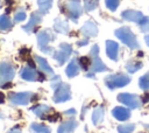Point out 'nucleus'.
<instances>
[{"label":"nucleus","instance_id":"1","mask_svg":"<svg viewBox=\"0 0 149 133\" xmlns=\"http://www.w3.org/2000/svg\"><path fill=\"white\" fill-rule=\"evenodd\" d=\"M115 36L121 40L126 46H128L130 49H139V43L135 37V35L132 33V30L128 27H121L115 30Z\"/></svg>","mask_w":149,"mask_h":133},{"label":"nucleus","instance_id":"2","mask_svg":"<svg viewBox=\"0 0 149 133\" xmlns=\"http://www.w3.org/2000/svg\"><path fill=\"white\" fill-rule=\"evenodd\" d=\"M55 40V34L50 30V29H44V30H41L38 34H37V46L40 47V49L45 52V54H49L51 52V47H49V42L54 41Z\"/></svg>","mask_w":149,"mask_h":133},{"label":"nucleus","instance_id":"3","mask_svg":"<svg viewBox=\"0 0 149 133\" xmlns=\"http://www.w3.org/2000/svg\"><path fill=\"white\" fill-rule=\"evenodd\" d=\"M129 82H130V78L123 74H114V75H109L105 78V84L111 90L126 86Z\"/></svg>","mask_w":149,"mask_h":133},{"label":"nucleus","instance_id":"4","mask_svg":"<svg viewBox=\"0 0 149 133\" xmlns=\"http://www.w3.org/2000/svg\"><path fill=\"white\" fill-rule=\"evenodd\" d=\"M72 21L77 22L78 18L83 13V7L79 0H66L65 2V9L63 10Z\"/></svg>","mask_w":149,"mask_h":133},{"label":"nucleus","instance_id":"5","mask_svg":"<svg viewBox=\"0 0 149 133\" xmlns=\"http://www.w3.org/2000/svg\"><path fill=\"white\" fill-rule=\"evenodd\" d=\"M14 75H15V69L10 63L8 62L0 63V86H2L7 82H10Z\"/></svg>","mask_w":149,"mask_h":133},{"label":"nucleus","instance_id":"6","mask_svg":"<svg viewBox=\"0 0 149 133\" xmlns=\"http://www.w3.org/2000/svg\"><path fill=\"white\" fill-rule=\"evenodd\" d=\"M59 50H57L56 52H54L52 57L58 62L59 65H63L65 63V61L69 60L70 55L72 54V47L69 43H61L59 44Z\"/></svg>","mask_w":149,"mask_h":133},{"label":"nucleus","instance_id":"7","mask_svg":"<svg viewBox=\"0 0 149 133\" xmlns=\"http://www.w3.org/2000/svg\"><path fill=\"white\" fill-rule=\"evenodd\" d=\"M70 98H71L70 86H69V84H65V83H62L55 90V94L52 97L55 103H64V102H68Z\"/></svg>","mask_w":149,"mask_h":133},{"label":"nucleus","instance_id":"8","mask_svg":"<svg viewBox=\"0 0 149 133\" xmlns=\"http://www.w3.org/2000/svg\"><path fill=\"white\" fill-rule=\"evenodd\" d=\"M33 93L31 92H16V93H9L8 99L13 105H28V103L31 100Z\"/></svg>","mask_w":149,"mask_h":133},{"label":"nucleus","instance_id":"9","mask_svg":"<svg viewBox=\"0 0 149 133\" xmlns=\"http://www.w3.org/2000/svg\"><path fill=\"white\" fill-rule=\"evenodd\" d=\"M118 100L127 106H129L130 108H139L141 106V100L136 94H132V93H120L118 96Z\"/></svg>","mask_w":149,"mask_h":133},{"label":"nucleus","instance_id":"10","mask_svg":"<svg viewBox=\"0 0 149 133\" xmlns=\"http://www.w3.org/2000/svg\"><path fill=\"white\" fill-rule=\"evenodd\" d=\"M41 21H42V14H41L40 12H34V13H31L28 23L24 24V26L22 27V29H23L24 32H27V33H31V32L35 30L36 26H37Z\"/></svg>","mask_w":149,"mask_h":133},{"label":"nucleus","instance_id":"11","mask_svg":"<svg viewBox=\"0 0 149 133\" xmlns=\"http://www.w3.org/2000/svg\"><path fill=\"white\" fill-rule=\"evenodd\" d=\"M107 69L108 68L102 63V61L99 58V56H95V57H93V61L91 64V72H87L86 77H94L95 72H102V71H106Z\"/></svg>","mask_w":149,"mask_h":133},{"label":"nucleus","instance_id":"12","mask_svg":"<svg viewBox=\"0 0 149 133\" xmlns=\"http://www.w3.org/2000/svg\"><path fill=\"white\" fill-rule=\"evenodd\" d=\"M121 16H122V19L126 20V21L136 22V23H140V22L142 21V19L144 18L141 12H139V10H132V9H128V10L122 12Z\"/></svg>","mask_w":149,"mask_h":133},{"label":"nucleus","instance_id":"13","mask_svg":"<svg viewBox=\"0 0 149 133\" xmlns=\"http://www.w3.org/2000/svg\"><path fill=\"white\" fill-rule=\"evenodd\" d=\"M80 33L86 37H93L98 34V27L93 21H87L80 28Z\"/></svg>","mask_w":149,"mask_h":133},{"label":"nucleus","instance_id":"14","mask_svg":"<svg viewBox=\"0 0 149 133\" xmlns=\"http://www.w3.org/2000/svg\"><path fill=\"white\" fill-rule=\"evenodd\" d=\"M118 52H119V44L114 41L107 40L106 41V54H107V56L111 60L116 61L118 60Z\"/></svg>","mask_w":149,"mask_h":133},{"label":"nucleus","instance_id":"15","mask_svg":"<svg viewBox=\"0 0 149 133\" xmlns=\"http://www.w3.org/2000/svg\"><path fill=\"white\" fill-rule=\"evenodd\" d=\"M112 114L115 119L120 120V121H123V120H127L129 117H130V111L126 107H121V106H116L113 108L112 111Z\"/></svg>","mask_w":149,"mask_h":133},{"label":"nucleus","instance_id":"16","mask_svg":"<svg viewBox=\"0 0 149 133\" xmlns=\"http://www.w3.org/2000/svg\"><path fill=\"white\" fill-rule=\"evenodd\" d=\"M38 72L35 70V69H31L29 66H26L22 69L21 71V77L24 79V80H29V82H34L36 80L38 77Z\"/></svg>","mask_w":149,"mask_h":133},{"label":"nucleus","instance_id":"17","mask_svg":"<svg viewBox=\"0 0 149 133\" xmlns=\"http://www.w3.org/2000/svg\"><path fill=\"white\" fill-rule=\"evenodd\" d=\"M79 69H80L79 62L74 58V60H72V61L69 63V65H68L66 69H65V72H66V75H68V77L72 78V77L77 76V75L79 74Z\"/></svg>","mask_w":149,"mask_h":133},{"label":"nucleus","instance_id":"18","mask_svg":"<svg viewBox=\"0 0 149 133\" xmlns=\"http://www.w3.org/2000/svg\"><path fill=\"white\" fill-rule=\"evenodd\" d=\"M54 28H55V32L61 33V34H68V33H69V30H70L68 22H66V21H64V20H61L59 18L55 19Z\"/></svg>","mask_w":149,"mask_h":133},{"label":"nucleus","instance_id":"19","mask_svg":"<svg viewBox=\"0 0 149 133\" xmlns=\"http://www.w3.org/2000/svg\"><path fill=\"white\" fill-rule=\"evenodd\" d=\"M77 126H78V123L74 121V120L65 121V123L59 125V127L57 130V133H71Z\"/></svg>","mask_w":149,"mask_h":133},{"label":"nucleus","instance_id":"20","mask_svg":"<svg viewBox=\"0 0 149 133\" xmlns=\"http://www.w3.org/2000/svg\"><path fill=\"white\" fill-rule=\"evenodd\" d=\"M35 60H36V62H37V64H38V66L43 70V71H45L48 75H54V71H52V69L50 68V65H49V63L47 62V60L45 58H43V57H41V56H35Z\"/></svg>","mask_w":149,"mask_h":133},{"label":"nucleus","instance_id":"21","mask_svg":"<svg viewBox=\"0 0 149 133\" xmlns=\"http://www.w3.org/2000/svg\"><path fill=\"white\" fill-rule=\"evenodd\" d=\"M13 26V22L10 20V18L7 14H2L0 15V30L6 32L8 29H10Z\"/></svg>","mask_w":149,"mask_h":133},{"label":"nucleus","instance_id":"22","mask_svg":"<svg viewBox=\"0 0 149 133\" xmlns=\"http://www.w3.org/2000/svg\"><path fill=\"white\" fill-rule=\"evenodd\" d=\"M52 1L54 0H37V5H38V12L43 15L45 13L49 12V9L52 6Z\"/></svg>","mask_w":149,"mask_h":133},{"label":"nucleus","instance_id":"23","mask_svg":"<svg viewBox=\"0 0 149 133\" xmlns=\"http://www.w3.org/2000/svg\"><path fill=\"white\" fill-rule=\"evenodd\" d=\"M104 113H105V111H104V107H101V106L93 111V113H92V121H93L94 125H98L99 123L102 121Z\"/></svg>","mask_w":149,"mask_h":133},{"label":"nucleus","instance_id":"24","mask_svg":"<svg viewBox=\"0 0 149 133\" xmlns=\"http://www.w3.org/2000/svg\"><path fill=\"white\" fill-rule=\"evenodd\" d=\"M31 111L34 112L35 116L42 117V114H45L47 112L51 111V107L48 105H35L34 107H31Z\"/></svg>","mask_w":149,"mask_h":133},{"label":"nucleus","instance_id":"25","mask_svg":"<svg viewBox=\"0 0 149 133\" xmlns=\"http://www.w3.org/2000/svg\"><path fill=\"white\" fill-rule=\"evenodd\" d=\"M30 131L33 133H50V128L37 123H33L30 125Z\"/></svg>","mask_w":149,"mask_h":133},{"label":"nucleus","instance_id":"26","mask_svg":"<svg viewBox=\"0 0 149 133\" xmlns=\"http://www.w3.org/2000/svg\"><path fill=\"white\" fill-rule=\"evenodd\" d=\"M141 68H142V63L139 62V61H129V62H127V64H126V69H127V71L130 72V74L136 72V71L140 70Z\"/></svg>","mask_w":149,"mask_h":133},{"label":"nucleus","instance_id":"27","mask_svg":"<svg viewBox=\"0 0 149 133\" xmlns=\"http://www.w3.org/2000/svg\"><path fill=\"white\" fill-rule=\"evenodd\" d=\"M99 0H84V9L86 12H91L98 7Z\"/></svg>","mask_w":149,"mask_h":133},{"label":"nucleus","instance_id":"28","mask_svg":"<svg viewBox=\"0 0 149 133\" xmlns=\"http://www.w3.org/2000/svg\"><path fill=\"white\" fill-rule=\"evenodd\" d=\"M79 65H80V68L83 69V70H85V71H87L90 68H91V60L88 58V57H86V56H83V57H80L79 58Z\"/></svg>","mask_w":149,"mask_h":133},{"label":"nucleus","instance_id":"29","mask_svg":"<svg viewBox=\"0 0 149 133\" xmlns=\"http://www.w3.org/2000/svg\"><path fill=\"white\" fill-rule=\"evenodd\" d=\"M134 128H135L134 124H125V125L118 126V132L119 133H132Z\"/></svg>","mask_w":149,"mask_h":133},{"label":"nucleus","instance_id":"30","mask_svg":"<svg viewBox=\"0 0 149 133\" xmlns=\"http://www.w3.org/2000/svg\"><path fill=\"white\" fill-rule=\"evenodd\" d=\"M139 85H140V88L143 89V90L149 89V72H147L146 75H143V76L140 78Z\"/></svg>","mask_w":149,"mask_h":133},{"label":"nucleus","instance_id":"31","mask_svg":"<svg viewBox=\"0 0 149 133\" xmlns=\"http://www.w3.org/2000/svg\"><path fill=\"white\" fill-rule=\"evenodd\" d=\"M119 2H120V0H105L106 7H107L109 10H112V12H114V10L118 8Z\"/></svg>","mask_w":149,"mask_h":133},{"label":"nucleus","instance_id":"32","mask_svg":"<svg viewBox=\"0 0 149 133\" xmlns=\"http://www.w3.org/2000/svg\"><path fill=\"white\" fill-rule=\"evenodd\" d=\"M27 18V14L23 9H19L14 15V22H21Z\"/></svg>","mask_w":149,"mask_h":133},{"label":"nucleus","instance_id":"33","mask_svg":"<svg viewBox=\"0 0 149 133\" xmlns=\"http://www.w3.org/2000/svg\"><path fill=\"white\" fill-rule=\"evenodd\" d=\"M139 24H140V29H141L143 33L149 32V18L144 16V18L142 19V21H141Z\"/></svg>","mask_w":149,"mask_h":133},{"label":"nucleus","instance_id":"34","mask_svg":"<svg viewBox=\"0 0 149 133\" xmlns=\"http://www.w3.org/2000/svg\"><path fill=\"white\" fill-rule=\"evenodd\" d=\"M61 84H62V82H61L59 76H58V75H57V76H54V78H52V80H51V88H52L54 90H56Z\"/></svg>","mask_w":149,"mask_h":133},{"label":"nucleus","instance_id":"35","mask_svg":"<svg viewBox=\"0 0 149 133\" xmlns=\"http://www.w3.org/2000/svg\"><path fill=\"white\" fill-rule=\"evenodd\" d=\"M59 118H61V114H58V113H55V114H51V116L45 117V119H47V120H49V121H51V123L57 121Z\"/></svg>","mask_w":149,"mask_h":133},{"label":"nucleus","instance_id":"36","mask_svg":"<svg viewBox=\"0 0 149 133\" xmlns=\"http://www.w3.org/2000/svg\"><path fill=\"white\" fill-rule=\"evenodd\" d=\"M98 54H99V47H98L97 44H94V46L92 47L91 51H90V55H91L92 57H95V56H98Z\"/></svg>","mask_w":149,"mask_h":133},{"label":"nucleus","instance_id":"37","mask_svg":"<svg viewBox=\"0 0 149 133\" xmlns=\"http://www.w3.org/2000/svg\"><path fill=\"white\" fill-rule=\"evenodd\" d=\"M30 52V49L29 48H22L20 50V56H24V55H28Z\"/></svg>","mask_w":149,"mask_h":133},{"label":"nucleus","instance_id":"38","mask_svg":"<svg viewBox=\"0 0 149 133\" xmlns=\"http://www.w3.org/2000/svg\"><path fill=\"white\" fill-rule=\"evenodd\" d=\"M64 114H65V116H74V114H76V110H74V108L66 110V111L64 112Z\"/></svg>","mask_w":149,"mask_h":133},{"label":"nucleus","instance_id":"39","mask_svg":"<svg viewBox=\"0 0 149 133\" xmlns=\"http://www.w3.org/2000/svg\"><path fill=\"white\" fill-rule=\"evenodd\" d=\"M87 43H88V40H86V38H85V40L78 41V42H77V46H78V47H83V46H86Z\"/></svg>","mask_w":149,"mask_h":133},{"label":"nucleus","instance_id":"40","mask_svg":"<svg viewBox=\"0 0 149 133\" xmlns=\"http://www.w3.org/2000/svg\"><path fill=\"white\" fill-rule=\"evenodd\" d=\"M28 65H29V68H31V69L35 68V63H34V61H33L31 58H29V57H28Z\"/></svg>","mask_w":149,"mask_h":133},{"label":"nucleus","instance_id":"41","mask_svg":"<svg viewBox=\"0 0 149 133\" xmlns=\"http://www.w3.org/2000/svg\"><path fill=\"white\" fill-rule=\"evenodd\" d=\"M2 89H8V88H12V83L10 82H7V83H5L2 86H1Z\"/></svg>","mask_w":149,"mask_h":133},{"label":"nucleus","instance_id":"42","mask_svg":"<svg viewBox=\"0 0 149 133\" xmlns=\"http://www.w3.org/2000/svg\"><path fill=\"white\" fill-rule=\"evenodd\" d=\"M45 79V76L42 74V72H38V80H41V82H43Z\"/></svg>","mask_w":149,"mask_h":133},{"label":"nucleus","instance_id":"43","mask_svg":"<svg viewBox=\"0 0 149 133\" xmlns=\"http://www.w3.org/2000/svg\"><path fill=\"white\" fill-rule=\"evenodd\" d=\"M5 102V94L2 92H0V104H2Z\"/></svg>","mask_w":149,"mask_h":133},{"label":"nucleus","instance_id":"44","mask_svg":"<svg viewBox=\"0 0 149 133\" xmlns=\"http://www.w3.org/2000/svg\"><path fill=\"white\" fill-rule=\"evenodd\" d=\"M144 40H146V43L149 46V35H147V36H144Z\"/></svg>","mask_w":149,"mask_h":133},{"label":"nucleus","instance_id":"45","mask_svg":"<svg viewBox=\"0 0 149 133\" xmlns=\"http://www.w3.org/2000/svg\"><path fill=\"white\" fill-rule=\"evenodd\" d=\"M9 133H21V132L20 131H15V128H13V130L9 131Z\"/></svg>","mask_w":149,"mask_h":133},{"label":"nucleus","instance_id":"46","mask_svg":"<svg viewBox=\"0 0 149 133\" xmlns=\"http://www.w3.org/2000/svg\"><path fill=\"white\" fill-rule=\"evenodd\" d=\"M144 126H146V127H147V128H149V125H144Z\"/></svg>","mask_w":149,"mask_h":133},{"label":"nucleus","instance_id":"47","mask_svg":"<svg viewBox=\"0 0 149 133\" xmlns=\"http://www.w3.org/2000/svg\"><path fill=\"white\" fill-rule=\"evenodd\" d=\"M1 6H2V2H1V1H0V8H1Z\"/></svg>","mask_w":149,"mask_h":133},{"label":"nucleus","instance_id":"48","mask_svg":"<svg viewBox=\"0 0 149 133\" xmlns=\"http://www.w3.org/2000/svg\"><path fill=\"white\" fill-rule=\"evenodd\" d=\"M0 118H3V117H2V116H0Z\"/></svg>","mask_w":149,"mask_h":133}]
</instances>
